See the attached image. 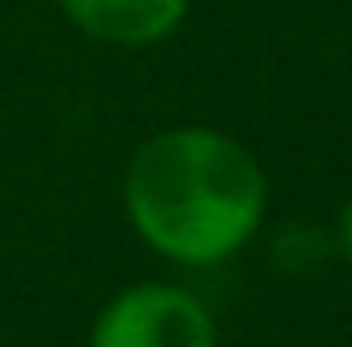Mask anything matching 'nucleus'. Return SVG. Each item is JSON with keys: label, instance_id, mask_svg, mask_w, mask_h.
Returning <instances> with one entry per match:
<instances>
[{"label": "nucleus", "instance_id": "4", "mask_svg": "<svg viewBox=\"0 0 352 347\" xmlns=\"http://www.w3.org/2000/svg\"><path fill=\"white\" fill-rule=\"evenodd\" d=\"M338 247H343V257L352 267V200L343 205V219H338Z\"/></svg>", "mask_w": 352, "mask_h": 347}, {"label": "nucleus", "instance_id": "2", "mask_svg": "<svg viewBox=\"0 0 352 347\" xmlns=\"http://www.w3.org/2000/svg\"><path fill=\"white\" fill-rule=\"evenodd\" d=\"M86 347H219V333L190 290L138 281L96 314Z\"/></svg>", "mask_w": 352, "mask_h": 347}, {"label": "nucleus", "instance_id": "3", "mask_svg": "<svg viewBox=\"0 0 352 347\" xmlns=\"http://www.w3.org/2000/svg\"><path fill=\"white\" fill-rule=\"evenodd\" d=\"M58 14L91 43L157 48L190 14V0H53Z\"/></svg>", "mask_w": 352, "mask_h": 347}, {"label": "nucleus", "instance_id": "1", "mask_svg": "<svg viewBox=\"0 0 352 347\" xmlns=\"http://www.w3.org/2000/svg\"><path fill=\"white\" fill-rule=\"evenodd\" d=\"M267 172L248 143L210 124H176L143 138L124 167V214L167 262H229L267 219Z\"/></svg>", "mask_w": 352, "mask_h": 347}]
</instances>
